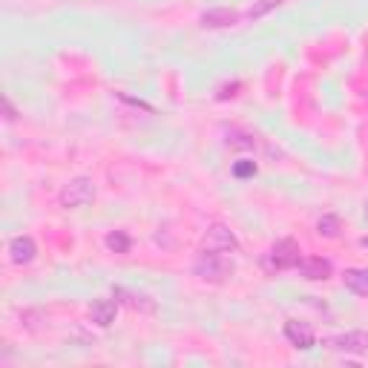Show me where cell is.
<instances>
[{
    "mask_svg": "<svg viewBox=\"0 0 368 368\" xmlns=\"http://www.w3.org/2000/svg\"><path fill=\"white\" fill-rule=\"evenodd\" d=\"M299 276H305V280L311 282H320V280H328L331 276V262L322 259V256H308V259H299Z\"/></svg>",
    "mask_w": 368,
    "mask_h": 368,
    "instance_id": "obj_7",
    "label": "cell"
},
{
    "mask_svg": "<svg viewBox=\"0 0 368 368\" xmlns=\"http://www.w3.org/2000/svg\"><path fill=\"white\" fill-rule=\"evenodd\" d=\"M115 314H118V302H112V299H98V302H92V308H89V320L98 328H110L115 322Z\"/></svg>",
    "mask_w": 368,
    "mask_h": 368,
    "instance_id": "obj_9",
    "label": "cell"
},
{
    "mask_svg": "<svg viewBox=\"0 0 368 368\" xmlns=\"http://www.w3.org/2000/svg\"><path fill=\"white\" fill-rule=\"evenodd\" d=\"M343 282L357 296H368V268H348L343 273Z\"/></svg>",
    "mask_w": 368,
    "mask_h": 368,
    "instance_id": "obj_11",
    "label": "cell"
},
{
    "mask_svg": "<svg viewBox=\"0 0 368 368\" xmlns=\"http://www.w3.org/2000/svg\"><path fill=\"white\" fill-rule=\"evenodd\" d=\"M317 233L325 236V239H336V236H340V219L331 216V213H325V216L317 222Z\"/></svg>",
    "mask_w": 368,
    "mask_h": 368,
    "instance_id": "obj_13",
    "label": "cell"
},
{
    "mask_svg": "<svg viewBox=\"0 0 368 368\" xmlns=\"http://www.w3.org/2000/svg\"><path fill=\"white\" fill-rule=\"evenodd\" d=\"M280 4H282V0H259V4H254V6L248 9V18H251V20H259L262 15H268L270 9H276Z\"/></svg>",
    "mask_w": 368,
    "mask_h": 368,
    "instance_id": "obj_14",
    "label": "cell"
},
{
    "mask_svg": "<svg viewBox=\"0 0 368 368\" xmlns=\"http://www.w3.org/2000/svg\"><path fill=\"white\" fill-rule=\"evenodd\" d=\"M236 248H239V239H236L233 230L225 228V225H213V228H207V233H204V239H202V251L230 254V251H236Z\"/></svg>",
    "mask_w": 368,
    "mask_h": 368,
    "instance_id": "obj_4",
    "label": "cell"
},
{
    "mask_svg": "<svg viewBox=\"0 0 368 368\" xmlns=\"http://www.w3.org/2000/svg\"><path fill=\"white\" fill-rule=\"evenodd\" d=\"M4 110H6V121H15V118H18V115H15V107H12V101H9V98L4 101Z\"/></svg>",
    "mask_w": 368,
    "mask_h": 368,
    "instance_id": "obj_16",
    "label": "cell"
},
{
    "mask_svg": "<svg viewBox=\"0 0 368 368\" xmlns=\"http://www.w3.org/2000/svg\"><path fill=\"white\" fill-rule=\"evenodd\" d=\"M230 270L233 265L225 259V254H213V251H202L199 259L193 262V273L202 282H225Z\"/></svg>",
    "mask_w": 368,
    "mask_h": 368,
    "instance_id": "obj_2",
    "label": "cell"
},
{
    "mask_svg": "<svg viewBox=\"0 0 368 368\" xmlns=\"http://www.w3.org/2000/svg\"><path fill=\"white\" fill-rule=\"evenodd\" d=\"M331 348L348 351V354H368V334L365 331H348L343 336H334Z\"/></svg>",
    "mask_w": 368,
    "mask_h": 368,
    "instance_id": "obj_6",
    "label": "cell"
},
{
    "mask_svg": "<svg viewBox=\"0 0 368 368\" xmlns=\"http://www.w3.org/2000/svg\"><path fill=\"white\" fill-rule=\"evenodd\" d=\"M35 254H38V248H35L32 236H15L9 242V256H12L15 265H29L35 259Z\"/></svg>",
    "mask_w": 368,
    "mask_h": 368,
    "instance_id": "obj_8",
    "label": "cell"
},
{
    "mask_svg": "<svg viewBox=\"0 0 368 368\" xmlns=\"http://www.w3.org/2000/svg\"><path fill=\"white\" fill-rule=\"evenodd\" d=\"M302 259V251H299V244L294 239H282V242H276L273 248L265 254L262 265L268 273H280V270H288V268H296Z\"/></svg>",
    "mask_w": 368,
    "mask_h": 368,
    "instance_id": "obj_1",
    "label": "cell"
},
{
    "mask_svg": "<svg viewBox=\"0 0 368 368\" xmlns=\"http://www.w3.org/2000/svg\"><path fill=\"white\" fill-rule=\"evenodd\" d=\"M233 176H236V178L256 176V164H254V162H236V164H233Z\"/></svg>",
    "mask_w": 368,
    "mask_h": 368,
    "instance_id": "obj_15",
    "label": "cell"
},
{
    "mask_svg": "<svg viewBox=\"0 0 368 368\" xmlns=\"http://www.w3.org/2000/svg\"><path fill=\"white\" fill-rule=\"evenodd\" d=\"M92 199H96V184H92V178L81 176V178H72L64 190H60V204L64 207H84L89 204Z\"/></svg>",
    "mask_w": 368,
    "mask_h": 368,
    "instance_id": "obj_3",
    "label": "cell"
},
{
    "mask_svg": "<svg viewBox=\"0 0 368 368\" xmlns=\"http://www.w3.org/2000/svg\"><path fill=\"white\" fill-rule=\"evenodd\" d=\"M365 219H368V202H365Z\"/></svg>",
    "mask_w": 368,
    "mask_h": 368,
    "instance_id": "obj_18",
    "label": "cell"
},
{
    "mask_svg": "<svg viewBox=\"0 0 368 368\" xmlns=\"http://www.w3.org/2000/svg\"><path fill=\"white\" fill-rule=\"evenodd\" d=\"M360 244H362V248L368 251V236H365V239H360Z\"/></svg>",
    "mask_w": 368,
    "mask_h": 368,
    "instance_id": "obj_17",
    "label": "cell"
},
{
    "mask_svg": "<svg viewBox=\"0 0 368 368\" xmlns=\"http://www.w3.org/2000/svg\"><path fill=\"white\" fill-rule=\"evenodd\" d=\"M285 340H288L294 348H299V351H308V348H314V343H317V334H314V328H311L308 322L288 320V322H285Z\"/></svg>",
    "mask_w": 368,
    "mask_h": 368,
    "instance_id": "obj_5",
    "label": "cell"
},
{
    "mask_svg": "<svg viewBox=\"0 0 368 368\" xmlns=\"http://www.w3.org/2000/svg\"><path fill=\"white\" fill-rule=\"evenodd\" d=\"M130 244H133V239H130L124 230H112V233L107 236V248H110L112 254H127Z\"/></svg>",
    "mask_w": 368,
    "mask_h": 368,
    "instance_id": "obj_12",
    "label": "cell"
},
{
    "mask_svg": "<svg viewBox=\"0 0 368 368\" xmlns=\"http://www.w3.org/2000/svg\"><path fill=\"white\" fill-rule=\"evenodd\" d=\"M236 20H239V12H233V9H207L202 15L204 29H225V26H233Z\"/></svg>",
    "mask_w": 368,
    "mask_h": 368,
    "instance_id": "obj_10",
    "label": "cell"
}]
</instances>
